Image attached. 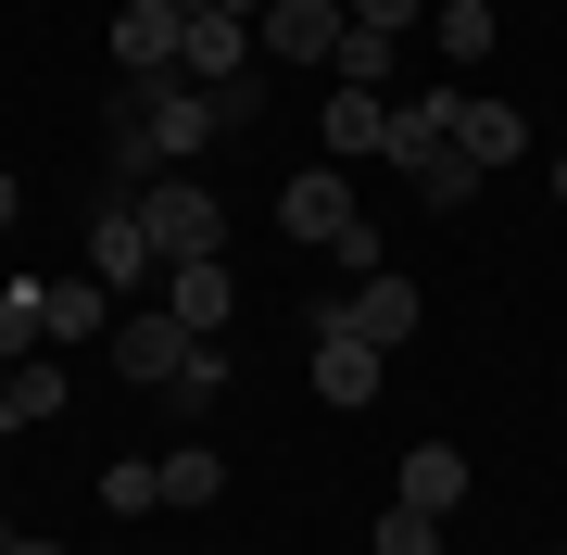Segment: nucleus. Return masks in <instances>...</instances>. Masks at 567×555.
Here are the masks:
<instances>
[{"mask_svg":"<svg viewBox=\"0 0 567 555\" xmlns=\"http://www.w3.org/2000/svg\"><path fill=\"white\" fill-rule=\"evenodd\" d=\"M0 391H13V367H0Z\"/></svg>","mask_w":567,"mask_h":555,"instance_id":"obj_34","label":"nucleus"},{"mask_svg":"<svg viewBox=\"0 0 567 555\" xmlns=\"http://www.w3.org/2000/svg\"><path fill=\"white\" fill-rule=\"evenodd\" d=\"M126 89H140V126H152L164 165H189V152L227 140V126H215V89H177V76H126Z\"/></svg>","mask_w":567,"mask_h":555,"instance_id":"obj_4","label":"nucleus"},{"mask_svg":"<svg viewBox=\"0 0 567 555\" xmlns=\"http://www.w3.org/2000/svg\"><path fill=\"white\" fill-rule=\"evenodd\" d=\"M316 404H379V341L341 316V290L316 304Z\"/></svg>","mask_w":567,"mask_h":555,"instance_id":"obj_3","label":"nucleus"},{"mask_svg":"<svg viewBox=\"0 0 567 555\" xmlns=\"http://www.w3.org/2000/svg\"><path fill=\"white\" fill-rule=\"evenodd\" d=\"M189 341H203V329H177L164 304H126V316H114V367L140 379V391H164V379H177V367H189Z\"/></svg>","mask_w":567,"mask_h":555,"instance_id":"obj_6","label":"nucleus"},{"mask_svg":"<svg viewBox=\"0 0 567 555\" xmlns=\"http://www.w3.org/2000/svg\"><path fill=\"white\" fill-rule=\"evenodd\" d=\"M379 140H391L379 89H328V165H379Z\"/></svg>","mask_w":567,"mask_h":555,"instance_id":"obj_14","label":"nucleus"},{"mask_svg":"<svg viewBox=\"0 0 567 555\" xmlns=\"http://www.w3.org/2000/svg\"><path fill=\"white\" fill-rule=\"evenodd\" d=\"M391 505H416V517H454V505H466V454H454V442H416L404 467H391Z\"/></svg>","mask_w":567,"mask_h":555,"instance_id":"obj_11","label":"nucleus"},{"mask_svg":"<svg viewBox=\"0 0 567 555\" xmlns=\"http://www.w3.org/2000/svg\"><path fill=\"white\" fill-rule=\"evenodd\" d=\"M140 227H152L164 266H215V253H227V203H215L203 177H152L140 189Z\"/></svg>","mask_w":567,"mask_h":555,"instance_id":"obj_1","label":"nucleus"},{"mask_svg":"<svg viewBox=\"0 0 567 555\" xmlns=\"http://www.w3.org/2000/svg\"><path fill=\"white\" fill-rule=\"evenodd\" d=\"M328 266H341V278H379V227H365V215H353V227H341V240H328Z\"/></svg>","mask_w":567,"mask_h":555,"instance_id":"obj_27","label":"nucleus"},{"mask_svg":"<svg viewBox=\"0 0 567 555\" xmlns=\"http://www.w3.org/2000/svg\"><path fill=\"white\" fill-rule=\"evenodd\" d=\"M114 290L102 278H51V353H76V341H114Z\"/></svg>","mask_w":567,"mask_h":555,"instance_id":"obj_16","label":"nucleus"},{"mask_svg":"<svg viewBox=\"0 0 567 555\" xmlns=\"http://www.w3.org/2000/svg\"><path fill=\"white\" fill-rule=\"evenodd\" d=\"M454 152H466V165H517V152H529V114H517V102H466V89H454Z\"/></svg>","mask_w":567,"mask_h":555,"instance_id":"obj_13","label":"nucleus"},{"mask_svg":"<svg viewBox=\"0 0 567 555\" xmlns=\"http://www.w3.org/2000/svg\"><path fill=\"white\" fill-rule=\"evenodd\" d=\"M252 39H265V63H341L353 13H341V0H278V13L252 25Z\"/></svg>","mask_w":567,"mask_h":555,"instance_id":"obj_7","label":"nucleus"},{"mask_svg":"<svg viewBox=\"0 0 567 555\" xmlns=\"http://www.w3.org/2000/svg\"><path fill=\"white\" fill-rule=\"evenodd\" d=\"M215 126H227V140L265 126V63H252V76H215Z\"/></svg>","mask_w":567,"mask_h":555,"instance_id":"obj_23","label":"nucleus"},{"mask_svg":"<svg viewBox=\"0 0 567 555\" xmlns=\"http://www.w3.org/2000/svg\"><path fill=\"white\" fill-rule=\"evenodd\" d=\"M240 13H252V25H265V13H278V0H240Z\"/></svg>","mask_w":567,"mask_h":555,"instance_id":"obj_32","label":"nucleus"},{"mask_svg":"<svg viewBox=\"0 0 567 555\" xmlns=\"http://www.w3.org/2000/svg\"><path fill=\"white\" fill-rule=\"evenodd\" d=\"M13 555H63V543H25V531H13Z\"/></svg>","mask_w":567,"mask_h":555,"instance_id":"obj_31","label":"nucleus"},{"mask_svg":"<svg viewBox=\"0 0 567 555\" xmlns=\"http://www.w3.org/2000/svg\"><path fill=\"white\" fill-rule=\"evenodd\" d=\"M102 505H114V517H152V505H164V467H152V454H126V467H102Z\"/></svg>","mask_w":567,"mask_h":555,"instance_id":"obj_22","label":"nucleus"},{"mask_svg":"<svg viewBox=\"0 0 567 555\" xmlns=\"http://www.w3.org/2000/svg\"><path fill=\"white\" fill-rule=\"evenodd\" d=\"M39 341H51V278H0V367H25Z\"/></svg>","mask_w":567,"mask_h":555,"instance_id":"obj_18","label":"nucleus"},{"mask_svg":"<svg viewBox=\"0 0 567 555\" xmlns=\"http://www.w3.org/2000/svg\"><path fill=\"white\" fill-rule=\"evenodd\" d=\"M227 304H240V290H227V253H215V266H164V316H177V329H227Z\"/></svg>","mask_w":567,"mask_h":555,"instance_id":"obj_15","label":"nucleus"},{"mask_svg":"<svg viewBox=\"0 0 567 555\" xmlns=\"http://www.w3.org/2000/svg\"><path fill=\"white\" fill-rule=\"evenodd\" d=\"M227 493V454L215 442H177V454H164V505H215Z\"/></svg>","mask_w":567,"mask_h":555,"instance_id":"obj_19","label":"nucleus"},{"mask_svg":"<svg viewBox=\"0 0 567 555\" xmlns=\"http://www.w3.org/2000/svg\"><path fill=\"white\" fill-rule=\"evenodd\" d=\"M177 76H252V13H189V51H177Z\"/></svg>","mask_w":567,"mask_h":555,"instance_id":"obj_12","label":"nucleus"},{"mask_svg":"<svg viewBox=\"0 0 567 555\" xmlns=\"http://www.w3.org/2000/svg\"><path fill=\"white\" fill-rule=\"evenodd\" d=\"M177 51H189L177 0H126V13H114V63H126V76H177Z\"/></svg>","mask_w":567,"mask_h":555,"instance_id":"obj_9","label":"nucleus"},{"mask_svg":"<svg viewBox=\"0 0 567 555\" xmlns=\"http://www.w3.org/2000/svg\"><path fill=\"white\" fill-rule=\"evenodd\" d=\"M353 215H365V203H353V177H341V165H316V177H290V189H278V227H290L303 253H328Z\"/></svg>","mask_w":567,"mask_h":555,"instance_id":"obj_8","label":"nucleus"},{"mask_svg":"<svg viewBox=\"0 0 567 555\" xmlns=\"http://www.w3.org/2000/svg\"><path fill=\"white\" fill-rule=\"evenodd\" d=\"M215 391H227V341H189V367L164 379V404H189V417H203Z\"/></svg>","mask_w":567,"mask_h":555,"instance_id":"obj_21","label":"nucleus"},{"mask_svg":"<svg viewBox=\"0 0 567 555\" xmlns=\"http://www.w3.org/2000/svg\"><path fill=\"white\" fill-rule=\"evenodd\" d=\"M391 76V39H379V25H353V39H341V89H379Z\"/></svg>","mask_w":567,"mask_h":555,"instance_id":"obj_26","label":"nucleus"},{"mask_svg":"<svg viewBox=\"0 0 567 555\" xmlns=\"http://www.w3.org/2000/svg\"><path fill=\"white\" fill-rule=\"evenodd\" d=\"M555 189H567V152H555Z\"/></svg>","mask_w":567,"mask_h":555,"instance_id":"obj_33","label":"nucleus"},{"mask_svg":"<svg viewBox=\"0 0 567 555\" xmlns=\"http://www.w3.org/2000/svg\"><path fill=\"white\" fill-rule=\"evenodd\" d=\"M379 555H442V517H416V505H391V517H379Z\"/></svg>","mask_w":567,"mask_h":555,"instance_id":"obj_25","label":"nucleus"},{"mask_svg":"<svg viewBox=\"0 0 567 555\" xmlns=\"http://www.w3.org/2000/svg\"><path fill=\"white\" fill-rule=\"evenodd\" d=\"M89 278H102V290H152L164 278V253L140 227V189H102V203H89Z\"/></svg>","mask_w":567,"mask_h":555,"instance_id":"obj_2","label":"nucleus"},{"mask_svg":"<svg viewBox=\"0 0 567 555\" xmlns=\"http://www.w3.org/2000/svg\"><path fill=\"white\" fill-rule=\"evenodd\" d=\"M177 13H240V0H177Z\"/></svg>","mask_w":567,"mask_h":555,"instance_id":"obj_30","label":"nucleus"},{"mask_svg":"<svg viewBox=\"0 0 567 555\" xmlns=\"http://www.w3.org/2000/svg\"><path fill=\"white\" fill-rule=\"evenodd\" d=\"M416 203H429V215H466V203H480V165H466V152H454L442 177H416Z\"/></svg>","mask_w":567,"mask_h":555,"instance_id":"obj_24","label":"nucleus"},{"mask_svg":"<svg viewBox=\"0 0 567 555\" xmlns=\"http://www.w3.org/2000/svg\"><path fill=\"white\" fill-rule=\"evenodd\" d=\"M555 555H567V543H555Z\"/></svg>","mask_w":567,"mask_h":555,"instance_id":"obj_35","label":"nucleus"},{"mask_svg":"<svg viewBox=\"0 0 567 555\" xmlns=\"http://www.w3.org/2000/svg\"><path fill=\"white\" fill-rule=\"evenodd\" d=\"M341 316L391 353V341H416V316H429V304H416V278H391V266H379V278H353V290H341Z\"/></svg>","mask_w":567,"mask_h":555,"instance_id":"obj_10","label":"nucleus"},{"mask_svg":"<svg viewBox=\"0 0 567 555\" xmlns=\"http://www.w3.org/2000/svg\"><path fill=\"white\" fill-rule=\"evenodd\" d=\"M13 215H25V189H13V177H0V227H13Z\"/></svg>","mask_w":567,"mask_h":555,"instance_id":"obj_29","label":"nucleus"},{"mask_svg":"<svg viewBox=\"0 0 567 555\" xmlns=\"http://www.w3.org/2000/svg\"><path fill=\"white\" fill-rule=\"evenodd\" d=\"M429 25H442V63H454V76L492 51V0H429Z\"/></svg>","mask_w":567,"mask_h":555,"instance_id":"obj_20","label":"nucleus"},{"mask_svg":"<svg viewBox=\"0 0 567 555\" xmlns=\"http://www.w3.org/2000/svg\"><path fill=\"white\" fill-rule=\"evenodd\" d=\"M379 165H391V177H442V165H454V89H416V102H391Z\"/></svg>","mask_w":567,"mask_h":555,"instance_id":"obj_5","label":"nucleus"},{"mask_svg":"<svg viewBox=\"0 0 567 555\" xmlns=\"http://www.w3.org/2000/svg\"><path fill=\"white\" fill-rule=\"evenodd\" d=\"M341 13H353V25H379V39H404V25L429 13V0H341Z\"/></svg>","mask_w":567,"mask_h":555,"instance_id":"obj_28","label":"nucleus"},{"mask_svg":"<svg viewBox=\"0 0 567 555\" xmlns=\"http://www.w3.org/2000/svg\"><path fill=\"white\" fill-rule=\"evenodd\" d=\"M51 417H63V353L39 341V353L13 367V391H0V430H51Z\"/></svg>","mask_w":567,"mask_h":555,"instance_id":"obj_17","label":"nucleus"}]
</instances>
